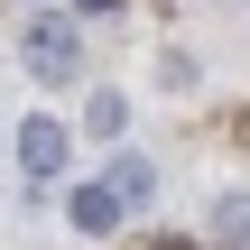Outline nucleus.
<instances>
[{
	"instance_id": "f257e3e1",
	"label": "nucleus",
	"mask_w": 250,
	"mask_h": 250,
	"mask_svg": "<svg viewBox=\"0 0 250 250\" xmlns=\"http://www.w3.org/2000/svg\"><path fill=\"white\" fill-rule=\"evenodd\" d=\"M19 65H28L37 83L83 74V28H74V19H56V9H37V19H28V37H19Z\"/></svg>"
},
{
	"instance_id": "f03ea898",
	"label": "nucleus",
	"mask_w": 250,
	"mask_h": 250,
	"mask_svg": "<svg viewBox=\"0 0 250 250\" xmlns=\"http://www.w3.org/2000/svg\"><path fill=\"white\" fill-rule=\"evenodd\" d=\"M65 158H74V130H65V121H28V130H19V167H28L37 195L65 176Z\"/></svg>"
},
{
	"instance_id": "7ed1b4c3",
	"label": "nucleus",
	"mask_w": 250,
	"mask_h": 250,
	"mask_svg": "<svg viewBox=\"0 0 250 250\" xmlns=\"http://www.w3.org/2000/svg\"><path fill=\"white\" fill-rule=\"evenodd\" d=\"M65 213H74V232H83V241H102V232H121V195H111L102 176H93V186H74V195H65Z\"/></svg>"
},
{
	"instance_id": "20e7f679",
	"label": "nucleus",
	"mask_w": 250,
	"mask_h": 250,
	"mask_svg": "<svg viewBox=\"0 0 250 250\" xmlns=\"http://www.w3.org/2000/svg\"><path fill=\"white\" fill-rule=\"evenodd\" d=\"M102 186H111V195H121V204H148V195H158V167H148V158H139V148H121V158H111V167H102Z\"/></svg>"
},
{
	"instance_id": "39448f33",
	"label": "nucleus",
	"mask_w": 250,
	"mask_h": 250,
	"mask_svg": "<svg viewBox=\"0 0 250 250\" xmlns=\"http://www.w3.org/2000/svg\"><path fill=\"white\" fill-rule=\"evenodd\" d=\"M250 241V195H213V250H241Z\"/></svg>"
},
{
	"instance_id": "423d86ee",
	"label": "nucleus",
	"mask_w": 250,
	"mask_h": 250,
	"mask_svg": "<svg viewBox=\"0 0 250 250\" xmlns=\"http://www.w3.org/2000/svg\"><path fill=\"white\" fill-rule=\"evenodd\" d=\"M121 121H130V102H121V93L102 83V93H93V111H83V130H102V139H121Z\"/></svg>"
},
{
	"instance_id": "0eeeda50",
	"label": "nucleus",
	"mask_w": 250,
	"mask_h": 250,
	"mask_svg": "<svg viewBox=\"0 0 250 250\" xmlns=\"http://www.w3.org/2000/svg\"><path fill=\"white\" fill-rule=\"evenodd\" d=\"M74 9H83V19H102V9H121V0H74Z\"/></svg>"
},
{
	"instance_id": "6e6552de",
	"label": "nucleus",
	"mask_w": 250,
	"mask_h": 250,
	"mask_svg": "<svg viewBox=\"0 0 250 250\" xmlns=\"http://www.w3.org/2000/svg\"><path fill=\"white\" fill-rule=\"evenodd\" d=\"M158 250H204V241H176V232H167V241H158Z\"/></svg>"
}]
</instances>
